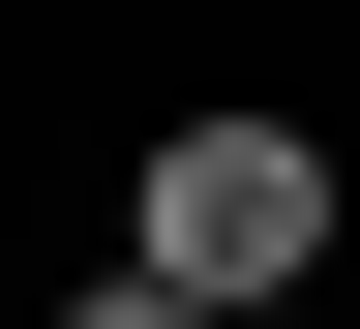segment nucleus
<instances>
[{
  "label": "nucleus",
  "mask_w": 360,
  "mask_h": 329,
  "mask_svg": "<svg viewBox=\"0 0 360 329\" xmlns=\"http://www.w3.org/2000/svg\"><path fill=\"white\" fill-rule=\"evenodd\" d=\"M210 329H300V300H210Z\"/></svg>",
  "instance_id": "obj_3"
},
{
  "label": "nucleus",
  "mask_w": 360,
  "mask_h": 329,
  "mask_svg": "<svg viewBox=\"0 0 360 329\" xmlns=\"http://www.w3.org/2000/svg\"><path fill=\"white\" fill-rule=\"evenodd\" d=\"M60 329H210V300H180L150 240H90V269H60Z\"/></svg>",
  "instance_id": "obj_2"
},
{
  "label": "nucleus",
  "mask_w": 360,
  "mask_h": 329,
  "mask_svg": "<svg viewBox=\"0 0 360 329\" xmlns=\"http://www.w3.org/2000/svg\"><path fill=\"white\" fill-rule=\"evenodd\" d=\"M120 240H150L180 300H300V269H330V150H300V120H150Z\"/></svg>",
  "instance_id": "obj_1"
}]
</instances>
